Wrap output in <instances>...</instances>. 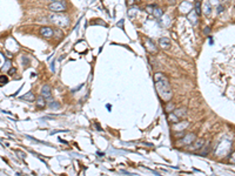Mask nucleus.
<instances>
[{"mask_svg": "<svg viewBox=\"0 0 235 176\" xmlns=\"http://www.w3.org/2000/svg\"><path fill=\"white\" fill-rule=\"evenodd\" d=\"M187 126H188V122L187 121H179L178 123H174V129L175 130H183V129H186L187 128Z\"/></svg>", "mask_w": 235, "mask_h": 176, "instance_id": "10", "label": "nucleus"}, {"mask_svg": "<svg viewBox=\"0 0 235 176\" xmlns=\"http://www.w3.org/2000/svg\"><path fill=\"white\" fill-rule=\"evenodd\" d=\"M168 121L170 123H178L180 121V118L175 114V113H169L168 114Z\"/></svg>", "mask_w": 235, "mask_h": 176, "instance_id": "15", "label": "nucleus"}, {"mask_svg": "<svg viewBox=\"0 0 235 176\" xmlns=\"http://www.w3.org/2000/svg\"><path fill=\"white\" fill-rule=\"evenodd\" d=\"M145 46H146V49H147V51L149 52V53H152V54H156V53H158L156 45H155L151 39H146Z\"/></svg>", "mask_w": 235, "mask_h": 176, "instance_id": "4", "label": "nucleus"}, {"mask_svg": "<svg viewBox=\"0 0 235 176\" xmlns=\"http://www.w3.org/2000/svg\"><path fill=\"white\" fill-rule=\"evenodd\" d=\"M153 15H154L155 18H161V17L164 15V12H162V9H161V8L154 7V9H153Z\"/></svg>", "mask_w": 235, "mask_h": 176, "instance_id": "18", "label": "nucleus"}, {"mask_svg": "<svg viewBox=\"0 0 235 176\" xmlns=\"http://www.w3.org/2000/svg\"><path fill=\"white\" fill-rule=\"evenodd\" d=\"M205 33H206V34H207V33H209V28H208V27H207V28H205Z\"/></svg>", "mask_w": 235, "mask_h": 176, "instance_id": "31", "label": "nucleus"}, {"mask_svg": "<svg viewBox=\"0 0 235 176\" xmlns=\"http://www.w3.org/2000/svg\"><path fill=\"white\" fill-rule=\"evenodd\" d=\"M139 8L137 7V6H134V7H131L128 11H127V15L129 17V18H134L135 15H138L139 14Z\"/></svg>", "mask_w": 235, "mask_h": 176, "instance_id": "11", "label": "nucleus"}, {"mask_svg": "<svg viewBox=\"0 0 235 176\" xmlns=\"http://www.w3.org/2000/svg\"><path fill=\"white\" fill-rule=\"evenodd\" d=\"M52 1H58V0H52Z\"/></svg>", "mask_w": 235, "mask_h": 176, "instance_id": "34", "label": "nucleus"}, {"mask_svg": "<svg viewBox=\"0 0 235 176\" xmlns=\"http://www.w3.org/2000/svg\"><path fill=\"white\" fill-rule=\"evenodd\" d=\"M188 20L193 24V25H196L197 24V14H196V12H189L188 13Z\"/></svg>", "mask_w": 235, "mask_h": 176, "instance_id": "16", "label": "nucleus"}, {"mask_svg": "<svg viewBox=\"0 0 235 176\" xmlns=\"http://www.w3.org/2000/svg\"><path fill=\"white\" fill-rule=\"evenodd\" d=\"M203 144H205V141H203L202 139H199V140H195V141H194V143L189 144L191 147H188V149H189V150H197V149L202 148V147H203Z\"/></svg>", "mask_w": 235, "mask_h": 176, "instance_id": "6", "label": "nucleus"}, {"mask_svg": "<svg viewBox=\"0 0 235 176\" xmlns=\"http://www.w3.org/2000/svg\"><path fill=\"white\" fill-rule=\"evenodd\" d=\"M159 45H160V47L164 48V49H169L170 46H172L170 40L168 39V38H160V39H159Z\"/></svg>", "mask_w": 235, "mask_h": 176, "instance_id": "7", "label": "nucleus"}, {"mask_svg": "<svg viewBox=\"0 0 235 176\" xmlns=\"http://www.w3.org/2000/svg\"><path fill=\"white\" fill-rule=\"evenodd\" d=\"M173 109H174V103H173V102H168V105H167V107H166V112H167V113H170Z\"/></svg>", "mask_w": 235, "mask_h": 176, "instance_id": "22", "label": "nucleus"}, {"mask_svg": "<svg viewBox=\"0 0 235 176\" xmlns=\"http://www.w3.org/2000/svg\"><path fill=\"white\" fill-rule=\"evenodd\" d=\"M212 6H209L208 4H206L205 5V13H206V15H209L212 13V8H211Z\"/></svg>", "mask_w": 235, "mask_h": 176, "instance_id": "21", "label": "nucleus"}, {"mask_svg": "<svg viewBox=\"0 0 235 176\" xmlns=\"http://www.w3.org/2000/svg\"><path fill=\"white\" fill-rule=\"evenodd\" d=\"M180 11H181V13H184V14H187L189 13V12L192 11V4L188 3V1H183L180 6Z\"/></svg>", "mask_w": 235, "mask_h": 176, "instance_id": "8", "label": "nucleus"}, {"mask_svg": "<svg viewBox=\"0 0 235 176\" xmlns=\"http://www.w3.org/2000/svg\"><path fill=\"white\" fill-rule=\"evenodd\" d=\"M195 134H193V133H189V134H187L186 136L183 137V139L181 140V143H183V144H186V146H189V144H192L196 139H195Z\"/></svg>", "mask_w": 235, "mask_h": 176, "instance_id": "5", "label": "nucleus"}, {"mask_svg": "<svg viewBox=\"0 0 235 176\" xmlns=\"http://www.w3.org/2000/svg\"><path fill=\"white\" fill-rule=\"evenodd\" d=\"M35 103H36V107H38V108H44V107L46 106V100H45V97L41 95L40 97L35 99Z\"/></svg>", "mask_w": 235, "mask_h": 176, "instance_id": "14", "label": "nucleus"}, {"mask_svg": "<svg viewBox=\"0 0 235 176\" xmlns=\"http://www.w3.org/2000/svg\"><path fill=\"white\" fill-rule=\"evenodd\" d=\"M224 8H225V7L222 6V5H221V6H219V7H217V13H220V12L224 11Z\"/></svg>", "mask_w": 235, "mask_h": 176, "instance_id": "26", "label": "nucleus"}, {"mask_svg": "<svg viewBox=\"0 0 235 176\" xmlns=\"http://www.w3.org/2000/svg\"><path fill=\"white\" fill-rule=\"evenodd\" d=\"M107 108H108V110H110V108H112V106H110V105H107Z\"/></svg>", "mask_w": 235, "mask_h": 176, "instance_id": "33", "label": "nucleus"}, {"mask_svg": "<svg viewBox=\"0 0 235 176\" xmlns=\"http://www.w3.org/2000/svg\"><path fill=\"white\" fill-rule=\"evenodd\" d=\"M209 3H211L212 5H216L219 1H217V0H209Z\"/></svg>", "mask_w": 235, "mask_h": 176, "instance_id": "27", "label": "nucleus"}, {"mask_svg": "<svg viewBox=\"0 0 235 176\" xmlns=\"http://www.w3.org/2000/svg\"><path fill=\"white\" fill-rule=\"evenodd\" d=\"M15 154H17V155H19V157H20V159H25V156H26V155H25V153L20 152V150H17Z\"/></svg>", "mask_w": 235, "mask_h": 176, "instance_id": "23", "label": "nucleus"}, {"mask_svg": "<svg viewBox=\"0 0 235 176\" xmlns=\"http://www.w3.org/2000/svg\"><path fill=\"white\" fill-rule=\"evenodd\" d=\"M195 12H196L197 15L201 14V5H200V1H196V4H195Z\"/></svg>", "mask_w": 235, "mask_h": 176, "instance_id": "19", "label": "nucleus"}, {"mask_svg": "<svg viewBox=\"0 0 235 176\" xmlns=\"http://www.w3.org/2000/svg\"><path fill=\"white\" fill-rule=\"evenodd\" d=\"M154 81H155V88L158 91L159 96L161 97L164 101H169L172 99L173 93H172V88H170L168 79L162 73H156L154 75Z\"/></svg>", "mask_w": 235, "mask_h": 176, "instance_id": "1", "label": "nucleus"}, {"mask_svg": "<svg viewBox=\"0 0 235 176\" xmlns=\"http://www.w3.org/2000/svg\"><path fill=\"white\" fill-rule=\"evenodd\" d=\"M7 82H8V78L5 77V75H0V86H3Z\"/></svg>", "mask_w": 235, "mask_h": 176, "instance_id": "20", "label": "nucleus"}, {"mask_svg": "<svg viewBox=\"0 0 235 176\" xmlns=\"http://www.w3.org/2000/svg\"><path fill=\"white\" fill-rule=\"evenodd\" d=\"M230 161H232V162H234V163H235V153H234V154H233V157H232V160H230Z\"/></svg>", "mask_w": 235, "mask_h": 176, "instance_id": "30", "label": "nucleus"}, {"mask_svg": "<svg viewBox=\"0 0 235 176\" xmlns=\"http://www.w3.org/2000/svg\"><path fill=\"white\" fill-rule=\"evenodd\" d=\"M209 147H211V144H208V146L205 148V150H203V152L201 153V156H202V155H207V154H208V152H209Z\"/></svg>", "mask_w": 235, "mask_h": 176, "instance_id": "24", "label": "nucleus"}, {"mask_svg": "<svg viewBox=\"0 0 235 176\" xmlns=\"http://www.w3.org/2000/svg\"><path fill=\"white\" fill-rule=\"evenodd\" d=\"M21 100H26V101H30V102H32V101H35V96H34V94L32 93V92H28V93H26L25 95H22L21 97H20Z\"/></svg>", "mask_w": 235, "mask_h": 176, "instance_id": "13", "label": "nucleus"}, {"mask_svg": "<svg viewBox=\"0 0 235 176\" xmlns=\"http://www.w3.org/2000/svg\"><path fill=\"white\" fill-rule=\"evenodd\" d=\"M153 9H154V6H153V5H149V6L147 7V12H148V13H153Z\"/></svg>", "mask_w": 235, "mask_h": 176, "instance_id": "25", "label": "nucleus"}, {"mask_svg": "<svg viewBox=\"0 0 235 176\" xmlns=\"http://www.w3.org/2000/svg\"><path fill=\"white\" fill-rule=\"evenodd\" d=\"M13 73H15V68H11V69H9V72H8V74H9V75H12Z\"/></svg>", "mask_w": 235, "mask_h": 176, "instance_id": "28", "label": "nucleus"}, {"mask_svg": "<svg viewBox=\"0 0 235 176\" xmlns=\"http://www.w3.org/2000/svg\"><path fill=\"white\" fill-rule=\"evenodd\" d=\"M175 114H176L180 119H183L184 116L187 115V110H186V108H179V109L175 110Z\"/></svg>", "mask_w": 235, "mask_h": 176, "instance_id": "17", "label": "nucleus"}, {"mask_svg": "<svg viewBox=\"0 0 235 176\" xmlns=\"http://www.w3.org/2000/svg\"><path fill=\"white\" fill-rule=\"evenodd\" d=\"M49 20L59 27H67L69 25V19L65 14H52L49 15Z\"/></svg>", "mask_w": 235, "mask_h": 176, "instance_id": "2", "label": "nucleus"}, {"mask_svg": "<svg viewBox=\"0 0 235 176\" xmlns=\"http://www.w3.org/2000/svg\"><path fill=\"white\" fill-rule=\"evenodd\" d=\"M40 33H41V35L45 36V38H51V36L54 34V31H53L52 28H49V27H42V28L40 30Z\"/></svg>", "mask_w": 235, "mask_h": 176, "instance_id": "9", "label": "nucleus"}, {"mask_svg": "<svg viewBox=\"0 0 235 176\" xmlns=\"http://www.w3.org/2000/svg\"><path fill=\"white\" fill-rule=\"evenodd\" d=\"M122 22H123V21H122V20H121V21H120V22H119V27H121V28H122Z\"/></svg>", "mask_w": 235, "mask_h": 176, "instance_id": "32", "label": "nucleus"}, {"mask_svg": "<svg viewBox=\"0 0 235 176\" xmlns=\"http://www.w3.org/2000/svg\"><path fill=\"white\" fill-rule=\"evenodd\" d=\"M8 67H9V62H7V64H6V66H4V68H3V69L5 71V69H7Z\"/></svg>", "mask_w": 235, "mask_h": 176, "instance_id": "29", "label": "nucleus"}, {"mask_svg": "<svg viewBox=\"0 0 235 176\" xmlns=\"http://www.w3.org/2000/svg\"><path fill=\"white\" fill-rule=\"evenodd\" d=\"M48 8L53 11V12H64L66 9V4L63 3V1H52L51 4H49Z\"/></svg>", "mask_w": 235, "mask_h": 176, "instance_id": "3", "label": "nucleus"}, {"mask_svg": "<svg viewBox=\"0 0 235 176\" xmlns=\"http://www.w3.org/2000/svg\"><path fill=\"white\" fill-rule=\"evenodd\" d=\"M41 95L44 97H49V96H51V88H49L48 85L42 86V88H41Z\"/></svg>", "mask_w": 235, "mask_h": 176, "instance_id": "12", "label": "nucleus"}, {"mask_svg": "<svg viewBox=\"0 0 235 176\" xmlns=\"http://www.w3.org/2000/svg\"><path fill=\"white\" fill-rule=\"evenodd\" d=\"M196 1H201V0H196Z\"/></svg>", "mask_w": 235, "mask_h": 176, "instance_id": "35", "label": "nucleus"}]
</instances>
